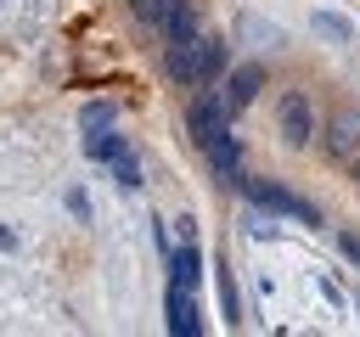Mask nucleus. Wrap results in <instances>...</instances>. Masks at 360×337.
<instances>
[{"mask_svg":"<svg viewBox=\"0 0 360 337\" xmlns=\"http://www.w3.org/2000/svg\"><path fill=\"white\" fill-rule=\"evenodd\" d=\"M169 79H174L180 90H197V84H208V79H202V34H191V39L169 45Z\"/></svg>","mask_w":360,"mask_h":337,"instance_id":"20e7f679","label":"nucleus"},{"mask_svg":"<svg viewBox=\"0 0 360 337\" xmlns=\"http://www.w3.org/2000/svg\"><path fill=\"white\" fill-rule=\"evenodd\" d=\"M163 309H169V331H174V337H197V331H202V315H197V303H191V286H174V281H169Z\"/></svg>","mask_w":360,"mask_h":337,"instance_id":"6e6552de","label":"nucleus"},{"mask_svg":"<svg viewBox=\"0 0 360 337\" xmlns=\"http://www.w3.org/2000/svg\"><path fill=\"white\" fill-rule=\"evenodd\" d=\"M112 174H118V185H124V191H135V185H141V163H135L129 152H118V157H112Z\"/></svg>","mask_w":360,"mask_h":337,"instance_id":"f3484780","label":"nucleus"},{"mask_svg":"<svg viewBox=\"0 0 360 337\" xmlns=\"http://www.w3.org/2000/svg\"><path fill=\"white\" fill-rule=\"evenodd\" d=\"M242 225H248V236H259V242H264V236H276V219H264V213H248Z\"/></svg>","mask_w":360,"mask_h":337,"instance_id":"aec40b11","label":"nucleus"},{"mask_svg":"<svg viewBox=\"0 0 360 337\" xmlns=\"http://www.w3.org/2000/svg\"><path fill=\"white\" fill-rule=\"evenodd\" d=\"M202 152H208V168H214V180H219V185H242V146H236V135H231V129H225V135H214Z\"/></svg>","mask_w":360,"mask_h":337,"instance_id":"423d86ee","label":"nucleus"},{"mask_svg":"<svg viewBox=\"0 0 360 337\" xmlns=\"http://www.w3.org/2000/svg\"><path fill=\"white\" fill-rule=\"evenodd\" d=\"M68 213H73V219H90V197H84V191H79V185H73V191H68Z\"/></svg>","mask_w":360,"mask_h":337,"instance_id":"412c9836","label":"nucleus"},{"mask_svg":"<svg viewBox=\"0 0 360 337\" xmlns=\"http://www.w3.org/2000/svg\"><path fill=\"white\" fill-rule=\"evenodd\" d=\"M0 11H6V0H0Z\"/></svg>","mask_w":360,"mask_h":337,"instance_id":"393cba45","label":"nucleus"},{"mask_svg":"<svg viewBox=\"0 0 360 337\" xmlns=\"http://www.w3.org/2000/svg\"><path fill=\"white\" fill-rule=\"evenodd\" d=\"M354 315H360V292H354Z\"/></svg>","mask_w":360,"mask_h":337,"instance_id":"b1692460","label":"nucleus"},{"mask_svg":"<svg viewBox=\"0 0 360 337\" xmlns=\"http://www.w3.org/2000/svg\"><path fill=\"white\" fill-rule=\"evenodd\" d=\"M158 28H163V39H169V45L191 39V34H197V6H191V0H169V6H163V17H158Z\"/></svg>","mask_w":360,"mask_h":337,"instance_id":"1a4fd4ad","label":"nucleus"},{"mask_svg":"<svg viewBox=\"0 0 360 337\" xmlns=\"http://www.w3.org/2000/svg\"><path fill=\"white\" fill-rule=\"evenodd\" d=\"M236 28H242V39H253V45H270V51L287 39L276 22H264V17H253V11H242V22H236Z\"/></svg>","mask_w":360,"mask_h":337,"instance_id":"ddd939ff","label":"nucleus"},{"mask_svg":"<svg viewBox=\"0 0 360 337\" xmlns=\"http://www.w3.org/2000/svg\"><path fill=\"white\" fill-rule=\"evenodd\" d=\"M276 118H281V140H287V146H309V135H315V107H309L304 90H287L281 107H276Z\"/></svg>","mask_w":360,"mask_h":337,"instance_id":"7ed1b4c3","label":"nucleus"},{"mask_svg":"<svg viewBox=\"0 0 360 337\" xmlns=\"http://www.w3.org/2000/svg\"><path fill=\"white\" fill-rule=\"evenodd\" d=\"M338 253H343V258L360 270V230H338Z\"/></svg>","mask_w":360,"mask_h":337,"instance_id":"6ab92c4d","label":"nucleus"},{"mask_svg":"<svg viewBox=\"0 0 360 337\" xmlns=\"http://www.w3.org/2000/svg\"><path fill=\"white\" fill-rule=\"evenodd\" d=\"M219 303H225V326L242 320V303H236V286H231V270L219 264Z\"/></svg>","mask_w":360,"mask_h":337,"instance_id":"dca6fc26","label":"nucleus"},{"mask_svg":"<svg viewBox=\"0 0 360 337\" xmlns=\"http://www.w3.org/2000/svg\"><path fill=\"white\" fill-rule=\"evenodd\" d=\"M197 275H202V247H197V242L169 247V281H174V286H197Z\"/></svg>","mask_w":360,"mask_h":337,"instance_id":"9d476101","label":"nucleus"},{"mask_svg":"<svg viewBox=\"0 0 360 337\" xmlns=\"http://www.w3.org/2000/svg\"><path fill=\"white\" fill-rule=\"evenodd\" d=\"M231 129V112H225V95H214V90H202L197 84V95H191V107H186V135L197 140V146H208L214 135H225Z\"/></svg>","mask_w":360,"mask_h":337,"instance_id":"f03ea898","label":"nucleus"},{"mask_svg":"<svg viewBox=\"0 0 360 337\" xmlns=\"http://www.w3.org/2000/svg\"><path fill=\"white\" fill-rule=\"evenodd\" d=\"M174 225H180V242H197V219H191V213H180Z\"/></svg>","mask_w":360,"mask_h":337,"instance_id":"4be33fe9","label":"nucleus"},{"mask_svg":"<svg viewBox=\"0 0 360 337\" xmlns=\"http://www.w3.org/2000/svg\"><path fill=\"white\" fill-rule=\"evenodd\" d=\"M163 6H169V0H129V11H135V22H152V28H158V17H163Z\"/></svg>","mask_w":360,"mask_h":337,"instance_id":"a211bd4d","label":"nucleus"},{"mask_svg":"<svg viewBox=\"0 0 360 337\" xmlns=\"http://www.w3.org/2000/svg\"><path fill=\"white\" fill-rule=\"evenodd\" d=\"M118 152H129V140H124L112 124H107V129H84V157H90V163H112Z\"/></svg>","mask_w":360,"mask_h":337,"instance_id":"9b49d317","label":"nucleus"},{"mask_svg":"<svg viewBox=\"0 0 360 337\" xmlns=\"http://www.w3.org/2000/svg\"><path fill=\"white\" fill-rule=\"evenodd\" d=\"M326 152L332 157H354L360 152V107H338L326 118Z\"/></svg>","mask_w":360,"mask_h":337,"instance_id":"0eeeda50","label":"nucleus"},{"mask_svg":"<svg viewBox=\"0 0 360 337\" xmlns=\"http://www.w3.org/2000/svg\"><path fill=\"white\" fill-rule=\"evenodd\" d=\"M242 191H248L253 208H264L270 219H309V225H321V213H315L304 197H292L287 185H276V180H248V174H242Z\"/></svg>","mask_w":360,"mask_h":337,"instance_id":"f257e3e1","label":"nucleus"},{"mask_svg":"<svg viewBox=\"0 0 360 337\" xmlns=\"http://www.w3.org/2000/svg\"><path fill=\"white\" fill-rule=\"evenodd\" d=\"M112 118H118V107H112V101H90V107L79 112V124H84V129H107Z\"/></svg>","mask_w":360,"mask_h":337,"instance_id":"2eb2a0df","label":"nucleus"},{"mask_svg":"<svg viewBox=\"0 0 360 337\" xmlns=\"http://www.w3.org/2000/svg\"><path fill=\"white\" fill-rule=\"evenodd\" d=\"M309 28H315L321 39H332V45H349V39L360 34V28H354L343 11H315V17H309Z\"/></svg>","mask_w":360,"mask_h":337,"instance_id":"f8f14e48","label":"nucleus"},{"mask_svg":"<svg viewBox=\"0 0 360 337\" xmlns=\"http://www.w3.org/2000/svg\"><path fill=\"white\" fill-rule=\"evenodd\" d=\"M349 163H354V180H360V152H354V157H349Z\"/></svg>","mask_w":360,"mask_h":337,"instance_id":"5701e85b","label":"nucleus"},{"mask_svg":"<svg viewBox=\"0 0 360 337\" xmlns=\"http://www.w3.org/2000/svg\"><path fill=\"white\" fill-rule=\"evenodd\" d=\"M259 90H264V67H259V62H236V67H231V79H225V112L236 118L242 107H253V101H259Z\"/></svg>","mask_w":360,"mask_h":337,"instance_id":"39448f33","label":"nucleus"},{"mask_svg":"<svg viewBox=\"0 0 360 337\" xmlns=\"http://www.w3.org/2000/svg\"><path fill=\"white\" fill-rule=\"evenodd\" d=\"M219 73H225V39L202 34V79H219Z\"/></svg>","mask_w":360,"mask_h":337,"instance_id":"4468645a","label":"nucleus"}]
</instances>
